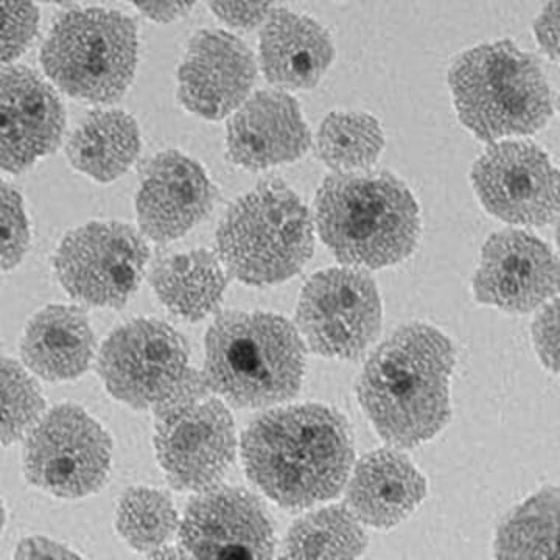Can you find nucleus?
Instances as JSON below:
<instances>
[{"instance_id":"nucleus-31","label":"nucleus","mask_w":560,"mask_h":560,"mask_svg":"<svg viewBox=\"0 0 560 560\" xmlns=\"http://www.w3.org/2000/svg\"><path fill=\"white\" fill-rule=\"evenodd\" d=\"M38 25L35 0H0V68L31 47Z\"/></svg>"},{"instance_id":"nucleus-14","label":"nucleus","mask_w":560,"mask_h":560,"mask_svg":"<svg viewBox=\"0 0 560 560\" xmlns=\"http://www.w3.org/2000/svg\"><path fill=\"white\" fill-rule=\"evenodd\" d=\"M180 550L197 559H270L275 529L248 490L212 486L190 501L179 523Z\"/></svg>"},{"instance_id":"nucleus-13","label":"nucleus","mask_w":560,"mask_h":560,"mask_svg":"<svg viewBox=\"0 0 560 560\" xmlns=\"http://www.w3.org/2000/svg\"><path fill=\"white\" fill-rule=\"evenodd\" d=\"M471 186L490 215L517 226H547L559 215V172L529 140L489 143L475 161Z\"/></svg>"},{"instance_id":"nucleus-16","label":"nucleus","mask_w":560,"mask_h":560,"mask_svg":"<svg viewBox=\"0 0 560 560\" xmlns=\"http://www.w3.org/2000/svg\"><path fill=\"white\" fill-rule=\"evenodd\" d=\"M257 70L256 57L237 36L198 32L179 66V103L201 119L223 120L249 97Z\"/></svg>"},{"instance_id":"nucleus-38","label":"nucleus","mask_w":560,"mask_h":560,"mask_svg":"<svg viewBox=\"0 0 560 560\" xmlns=\"http://www.w3.org/2000/svg\"><path fill=\"white\" fill-rule=\"evenodd\" d=\"M46 3H57V5H68V3L77 2V0H40Z\"/></svg>"},{"instance_id":"nucleus-12","label":"nucleus","mask_w":560,"mask_h":560,"mask_svg":"<svg viewBox=\"0 0 560 560\" xmlns=\"http://www.w3.org/2000/svg\"><path fill=\"white\" fill-rule=\"evenodd\" d=\"M109 434L83 408L60 405L28 433L24 470L28 481L60 499H81L105 485L110 469Z\"/></svg>"},{"instance_id":"nucleus-33","label":"nucleus","mask_w":560,"mask_h":560,"mask_svg":"<svg viewBox=\"0 0 560 560\" xmlns=\"http://www.w3.org/2000/svg\"><path fill=\"white\" fill-rule=\"evenodd\" d=\"M559 307L558 298L540 307L533 323V342L544 366L552 374L559 371Z\"/></svg>"},{"instance_id":"nucleus-28","label":"nucleus","mask_w":560,"mask_h":560,"mask_svg":"<svg viewBox=\"0 0 560 560\" xmlns=\"http://www.w3.org/2000/svg\"><path fill=\"white\" fill-rule=\"evenodd\" d=\"M117 529L132 550L150 555L173 539L179 529L178 512L162 490L128 489L117 508Z\"/></svg>"},{"instance_id":"nucleus-17","label":"nucleus","mask_w":560,"mask_h":560,"mask_svg":"<svg viewBox=\"0 0 560 560\" xmlns=\"http://www.w3.org/2000/svg\"><path fill=\"white\" fill-rule=\"evenodd\" d=\"M217 198L200 162L178 150L161 151L143 168L136 195L140 232L156 243L176 241L212 212Z\"/></svg>"},{"instance_id":"nucleus-27","label":"nucleus","mask_w":560,"mask_h":560,"mask_svg":"<svg viewBox=\"0 0 560 560\" xmlns=\"http://www.w3.org/2000/svg\"><path fill=\"white\" fill-rule=\"evenodd\" d=\"M558 522L559 489H540L501 522L493 540L497 558H558Z\"/></svg>"},{"instance_id":"nucleus-24","label":"nucleus","mask_w":560,"mask_h":560,"mask_svg":"<svg viewBox=\"0 0 560 560\" xmlns=\"http://www.w3.org/2000/svg\"><path fill=\"white\" fill-rule=\"evenodd\" d=\"M140 149L135 117L121 109H95L70 136L68 158L77 172L97 183H110L130 171Z\"/></svg>"},{"instance_id":"nucleus-20","label":"nucleus","mask_w":560,"mask_h":560,"mask_svg":"<svg viewBox=\"0 0 560 560\" xmlns=\"http://www.w3.org/2000/svg\"><path fill=\"white\" fill-rule=\"evenodd\" d=\"M259 68L276 90L311 91L335 60L329 31L305 14L279 9L260 25Z\"/></svg>"},{"instance_id":"nucleus-11","label":"nucleus","mask_w":560,"mask_h":560,"mask_svg":"<svg viewBox=\"0 0 560 560\" xmlns=\"http://www.w3.org/2000/svg\"><path fill=\"white\" fill-rule=\"evenodd\" d=\"M149 259L142 232L120 221H92L66 235L54 267L70 296L92 307L120 308L139 289Z\"/></svg>"},{"instance_id":"nucleus-30","label":"nucleus","mask_w":560,"mask_h":560,"mask_svg":"<svg viewBox=\"0 0 560 560\" xmlns=\"http://www.w3.org/2000/svg\"><path fill=\"white\" fill-rule=\"evenodd\" d=\"M31 246V226L20 191L0 179V272L24 259Z\"/></svg>"},{"instance_id":"nucleus-7","label":"nucleus","mask_w":560,"mask_h":560,"mask_svg":"<svg viewBox=\"0 0 560 560\" xmlns=\"http://www.w3.org/2000/svg\"><path fill=\"white\" fill-rule=\"evenodd\" d=\"M135 22L119 11L70 10L55 22L40 51L44 72L55 86L81 102H117L138 66Z\"/></svg>"},{"instance_id":"nucleus-36","label":"nucleus","mask_w":560,"mask_h":560,"mask_svg":"<svg viewBox=\"0 0 560 560\" xmlns=\"http://www.w3.org/2000/svg\"><path fill=\"white\" fill-rule=\"evenodd\" d=\"M16 559H75L81 558L79 552L70 550L68 545L47 539V537H27L18 545Z\"/></svg>"},{"instance_id":"nucleus-15","label":"nucleus","mask_w":560,"mask_h":560,"mask_svg":"<svg viewBox=\"0 0 560 560\" xmlns=\"http://www.w3.org/2000/svg\"><path fill=\"white\" fill-rule=\"evenodd\" d=\"M471 285L480 304L508 313L539 311L558 296V257L528 231H499L482 246Z\"/></svg>"},{"instance_id":"nucleus-35","label":"nucleus","mask_w":560,"mask_h":560,"mask_svg":"<svg viewBox=\"0 0 560 560\" xmlns=\"http://www.w3.org/2000/svg\"><path fill=\"white\" fill-rule=\"evenodd\" d=\"M143 16L161 24H171L186 16L194 9L195 0H125Z\"/></svg>"},{"instance_id":"nucleus-21","label":"nucleus","mask_w":560,"mask_h":560,"mask_svg":"<svg viewBox=\"0 0 560 560\" xmlns=\"http://www.w3.org/2000/svg\"><path fill=\"white\" fill-rule=\"evenodd\" d=\"M427 495V480L397 451L368 453L346 482V506L363 525L388 529L410 517Z\"/></svg>"},{"instance_id":"nucleus-6","label":"nucleus","mask_w":560,"mask_h":560,"mask_svg":"<svg viewBox=\"0 0 560 560\" xmlns=\"http://www.w3.org/2000/svg\"><path fill=\"white\" fill-rule=\"evenodd\" d=\"M315 249V221L285 183L265 180L228 209L217 256L228 275L254 287L276 285L304 270Z\"/></svg>"},{"instance_id":"nucleus-25","label":"nucleus","mask_w":560,"mask_h":560,"mask_svg":"<svg viewBox=\"0 0 560 560\" xmlns=\"http://www.w3.org/2000/svg\"><path fill=\"white\" fill-rule=\"evenodd\" d=\"M385 145L381 120L364 110H331L315 136L316 156L334 173L370 171Z\"/></svg>"},{"instance_id":"nucleus-18","label":"nucleus","mask_w":560,"mask_h":560,"mask_svg":"<svg viewBox=\"0 0 560 560\" xmlns=\"http://www.w3.org/2000/svg\"><path fill=\"white\" fill-rule=\"evenodd\" d=\"M66 113L35 70L0 68V172L21 173L60 145Z\"/></svg>"},{"instance_id":"nucleus-23","label":"nucleus","mask_w":560,"mask_h":560,"mask_svg":"<svg viewBox=\"0 0 560 560\" xmlns=\"http://www.w3.org/2000/svg\"><path fill=\"white\" fill-rule=\"evenodd\" d=\"M151 285L168 311L197 323L219 311L228 271L215 253L194 249L158 261L151 271Z\"/></svg>"},{"instance_id":"nucleus-9","label":"nucleus","mask_w":560,"mask_h":560,"mask_svg":"<svg viewBox=\"0 0 560 560\" xmlns=\"http://www.w3.org/2000/svg\"><path fill=\"white\" fill-rule=\"evenodd\" d=\"M298 331L327 359L360 357L382 329L377 282L364 268H327L307 280L298 302Z\"/></svg>"},{"instance_id":"nucleus-8","label":"nucleus","mask_w":560,"mask_h":560,"mask_svg":"<svg viewBox=\"0 0 560 560\" xmlns=\"http://www.w3.org/2000/svg\"><path fill=\"white\" fill-rule=\"evenodd\" d=\"M97 371L110 396L136 410L154 411L186 394L209 390L191 368L183 335L160 319H135L109 335Z\"/></svg>"},{"instance_id":"nucleus-34","label":"nucleus","mask_w":560,"mask_h":560,"mask_svg":"<svg viewBox=\"0 0 560 560\" xmlns=\"http://www.w3.org/2000/svg\"><path fill=\"white\" fill-rule=\"evenodd\" d=\"M533 35L541 54L551 60H559V0H548L533 24Z\"/></svg>"},{"instance_id":"nucleus-4","label":"nucleus","mask_w":560,"mask_h":560,"mask_svg":"<svg viewBox=\"0 0 560 560\" xmlns=\"http://www.w3.org/2000/svg\"><path fill=\"white\" fill-rule=\"evenodd\" d=\"M458 119L481 142L536 135L555 116V94L540 61L514 40L480 44L448 70Z\"/></svg>"},{"instance_id":"nucleus-1","label":"nucleus","mask_w":560,"mask_h":560,"mask_svg":"<svg viewBox=\"0 0 560 560\" xmlns=\"http://www.w3.org/2000/svg\"><path fill=\"white\" fill-rule=\"evenodd\" d=\"M242 458L261 492L290 510L315 506L345 489L353 467L352 433L340 411L291 405L261 415L245 430Z\"/></svg>"},{"instance_id":"nucleus-2","label":"nucleus","mask_w":560,"mask_h":560,"mask_svg":"<svg viewBox=\"0 0 560 560\" xmlns=\"http://www.w3.org/2000/svg\"><path fill=\"white\" fill-rule=\"evenodd\" d=\"M455 346L429 324H405L371 353L357 396L382 440L410 448L430 441L451 419Z\"/></svg>"},{"instance_id":"nucleus-10","label":"nucleus","mask_w":560,"mask_h":560,"mask_svg":"<svg viewBox=\"0 0 560 560\" xmlns=\"http://www.w3.org/2000/svg\"><path fill=\"white\" fill-rule=\"evenodd\" d=\"M209 390L186 394L154 410L158 459L173 488L187 492L219 485L235 456L234 420Z\"/></svg>"},{"instance_id":"nucleus-3","label":"nucleus","mask_w":560,"mask_h":560,"mask_svg":"<svg viewBox=\"0 0 560 560\" xmlns=\"http://www.w3.org/2000/svg\"><path fill=\"white\" fill-rule=\"evenodd\" d=\"M315 231L350 267L382 270L415 253L420 212L407 184L390 172L331 173L315 201Z\"/></svg>"},{"instance_id":"nucleus-32","label":"nucleus","mask_w":560,"mask_h":560,"mask_svg":"<svg viewBox=\"0 0 560 560\" xmlns=\"http://www.w3.org/2000/svg\"><path fill=\"white\" fill-rule=\"evenodd\" d=\"M223 24L237 31L260 27L275 9L276 0H206Z\"/></svg>"},{"instance_id":"nucleus-5","label":"nucleus","mask_w":560,"mask_h":560,"mask_svg":"<svg viewBox=\"0 0 560 560\" xmlns=\"http://www.w3.org/2000/svg\"><path fill=\"white\" fill-rule=\"evenodd\" d=\"M210 393L237 408L282 404L301 390L305 345L296 327L265 312L221 313L206 337Z\"/></svg>"},{"instance_id":"nucleus-19","label":"nucleus","mask_w":560,"mask_h":560,"mask_svg":"<svg viewBox=\"0 0 560 560\" xmlns=\"http://www.w3.org/2000/svg\"><path fill=\"white\" fill-rule=\"evenodd\" d=\"M312 135L290 92H254L230 116L226 149L231 161L250 172L291 164L307 154Z\"/></svg>"},{"instance_id":"nucleus-26","label":"nucleus","mask_w":560,"mask_h":560,"mask_svg":"<svg viewBox=\"0 0 560 560\" xmlns=\"http://www.w3.org/2000/svg\"><path fill=\"white\" fill-rule=\"evenodd\" d=\"M368 548L363 523L346 504H334L305 515L291 526L283 558L353 559Z\"/></svg>"},{"instance_id":"nucleus-29","label":"nucleus","mask_w":560,"mask_h":560,"mask_svg":"<svg viewBox=\"0 0 560 560\" xmlns=\"http://www.w3.org/2000/svg\"><path fill=\"white\" fill-rule=\"evenodd\" d=\"M44 408L46 401L35 381L20 363L0 353V447L31 433Z\"/></svg>"},{"instance_id":"nucleus-22","label":"nucleus","mask_w":560,"mask_h":560,"mask_svg":"<svg viewBox=\"0 0 560 560\" xmlns=\"http://www.w3.org/2000/svg\"><path fill=\"white\" fill-rule=\"evenodd\" d=\"M28 370L49 382L72 381L90 370L95 335L86 313L72 305H49L33 316L21 341Z\"/></svg>"},{"instance_id":"nucleus-37","label":"nucleus","mask_w":560,"mask_h":560,"mask_svg":"<svg viewBox=\"0 0 560 560\" xmlns=\"http://www.w3.org/2000/svg\"><path fill=\"white\" fill-rule=\"evenodd\" d=\"M3 525H5V508H3V501L0 499V533H2Z\"/></svg>"}]
</instances>
